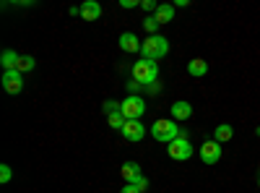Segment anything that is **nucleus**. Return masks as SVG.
Instances as JSON below:
<instances>
[{
  "instance_id": "obj_1",
  "label": "nucleus",
  "mask_w": 260,
  "mask_h": 193,
  "mask_svg": "<svg viewBox=\"0 0 260 193\" xmlns=\"http://www.w3.org/2000/svg\"><path fill=\"white\" fill-rule=\"evenodd\" d=\"M169 52V42H167V37H161V34H154V37H148V39H143V45H141V55H143V60H161L164 55Z\"/></svg>"
},
{
  "instance_id": "obj_2",
  "label": "nucleus",
  "mask_w": 260,
  "mask_h": 193,
  "mask_svg": "<svg viewBox=\"0 0 260 193\" xmlns=\"http://www.w3.org/2000/svg\"><path fill=\"white\" fill-rule=\"evenodd\" d=\"M133 78L141 84V87H151V84H156V78H159V66L154 60H138V63H133Z\"/></svg>"
},
{
  "instance_id": "obj_3",
  "label": "nucleus",
  "mask_w": 260,
  "mask_h": 193,
  "mask_svg": "<svg viewBox=\"0 0 260 193\" xmlns=\"http://www.w3.org/2000/svg\"><path fill=\"white\" fill-rule=\"evenodd\" d=\"M151 136L159 144H172L175 139H180V125L175 120H156L151 125Z\"/></svg>"
},
{
  "instance_id": "obj_4",
  "label": "nucleus",
  "mask_w": 260,
  "mask_h": 193,
  "mask_svg": "<svg viewBox=\"0 0 260 193\" xmlns=\"http://www.w3.org/2000/svg\"><path fill=\"white\" fill-rule=\"evenodd\" d=\"M167 154L172 157V159H177V162H185V159H190L192 157V146H190V141H187V133L182 131L180 133V139H175L169 146H167Z\"/></svg>"
},
{
  "instance_id": "obj_5",
  "label": "nucleus",
  "mask_w": 260,
  "mask_h": 193,
  "mask_svg": "<svg viewBox=\"0 0 260 193\" xmlns=\"http://www.w3.org/2000/svg\"><path fill=\"white\" fill-rule=\"evenodd\" d=\"M122 118L125 120H141V115L146 113V104H143V99L136 94V97H127L125 102H122Z\"/></svg>"
},
{
  "instance_id": "obj_6",
  "label": "nucleus",
  "mask_w": 260,
  "mask_h": 193,
  "mask_svg": "<svg viewBox=\"0 0 260 193\" xmlns=\"http://www.w3.org/2000/svg\"><path fill=\"white\" fill-rule=\"evenodd\" d=\"M3 89L8 94H18L24 89V76H21V71H6L3 73Z\"/></svg>"
},
{
  "instance_id": "obj_7",
  "label": "nucleus",
  "mask_w": 260,
  "mask_h": 193,
  "mask_svg": "<svg viewBox=\"0 0 260 193\" xmlns=\"http://www.w3.org/2000/svg\"><path fill=\"white\" fill-rule=\"evenodd\" d=\"M201 159L206 164H216V162L221 159V144L219 141H206L201 146Z\"/></svg>"
},
{
  "instance_id": "obj_8",
  "label": "nucleus",
  "mask_w": 260,
  "mask_h": 193,
  "mask_svg": "<svg viewBox=\"0 0 260 193\" xmlns=\"http://www.w3.org/2000/svg\"><path fill=\"white\" fill-rule=\"evenodd\" d=\"M122 136H125L127 141H141V139L146 136V128L141 125V120H125Z\"/></svg>"
},
{
  "instance_id": "obj_9",
  "label": "nucleus",
  "mask_w": 260,
  "mask_h": 193,
  "mask_svg": "<svg viewBox=\"0 0 260 193\" xmlns=\"http://www.w3.org/2000/svg\"><path fill=\"white\" fill-rule=\"evenodd\" d=\"M141 45H143V42H141L133 32L120 34V50H125V52H138V50H141Z\"/></svg>"
},
{
  "instance_id": "obj_10",
  "label": "nucleus",
  "mask_w": 260,
  "mask_h": 193,
  "mask_svg": "<svg viewBox=\"0 0 260 193\" xmlns=\"http://www.w3.org/2000/svg\"><path fill=\"white\" fill-rule=\"evenodd\" d=\"M102 16V6L96 3V0H86V3L81 6V18L83 21H99Z\"/></svg>"
},
{
  "instance_id": "obj_11",
  "label": "nucleus",
  "mask_w": 260,
  "mask_h": 193,
  "mask_svg": "<svg viewBox=\"0 0 260 193\" xmlns=\"http://www.w3.org/2000/svg\"><path fill=\"white\" fill-rule=\"evenodd\" d=\"M192 115V104L190 102H175L172 104V120H187Z\"/></svg>"
},
{
  "instance_id": "obj_12",
  "label": "nucleus",
  "mask_w": 260,
  "mask_h": 193,
  "mask_svg": "<svg viewBox=\"0 0 260 193\" xmlns=\"http://www.w3.org/2000/svg\"><path fill=\"white\" fill-rule=\"evenodd\" d=\"M0 63H3L6 71H18V63H21V55L16 50H3V55H0Z\"/></svg>"
},
{
  "instance_id": "obj_13",
  "label": "nucleus",
  "mask_w": 260,
  "mask_h": 193,
  "mask_svg": "<svg viewBox=\"0 0 260 193\" xmlns=\"http://www.w3.org/2000/svg\"><path fill=\"white\" fill-rule=\"evenodd\" d=\"M187 73H190V76H195V78L206 76V73H208V63H206L203 58H192V60L187 63Z\"/></svg>"
},
{
  "instance_id": "obj_14",
  "label": "nucleus",
  "mask_w": 260,
  "mask_h": 193,
  "mask_svg": "<svg viewBox=\"0 0 260 193\" xmlns=\"http://www.w3.org/2000/svg\"><path fill=\"white\" fill-rule=\"evenodd\" d=\"M120 173H122V178H125V183H133L138 175H141V167L136 164V162H125L122 167H120Z\"/></svg>"
},
{
  "instance_id": "obj_15",
  "label": "nucleus",
  "mask_w": 260,
  "mask_h": 193,
  "mask_svg": "<svg viewBox=\"0 0 260 193\" xmlns=\"http://www.w3.org/2000/svg\"><path fill=\"white\" fill-rule=\"evenodd\" d=\"M234 136V128L232 125H216V131H213V141H219V144H226L229 139Z\"/></svg>"
},
{
  "instance_id": "obj_16",
  "label": "nucleus",
  "mask_w": 260,
  "mask_h": 193,
  "mask_svg": "<svg viewBox=\"0 0 260 193\" xmlns=\"http://www.w3.org/2000/svg\"><path fill=\"white\" fill-rule=\"evenodd\" d=\"M175 18V6H159L156 8V21L159 24H169Z\"/></svg>"
},
{
  "instance_id": "obj_17",
  "label": "nucleus",
  "mask_w": 260,
  "mask_h": 193,
  "mask_svg": "<svg viewBox=\"0 0 260 193\" xmlns=\"http://www.w3.org/2000/svg\"><path fill=\"white\" fill-rule=\"evenodd\" d=\"M34 66H37V60H34L31 55H21V63H18V71H21V73L34 71Z\"/></svg>"
},
{
  "instance_id": "obj_18",
  "label": "nucleus",
  "mask_w": 260,
  "mask_h": 193,
  "mask_svg": "<svg viewBox=\"0 0 260 193\" xmlns=\"http://www.w3.org/2000/svg\"><path fill=\"white\" fill-rule=\"evenodd\" d=\"M143 29L148 32V37H154V34H156V29H159V21H156V16H148V18L143 21Z\"/></svg>"
},
{
  "instance_id": "obj_19",
  "label": "nucleus",
  "mask_w": 260,
  "mask_h": 193,
  "mask_svg": "<svg viewBox=\"0 0 260 193\" xmlns=\"http://www.w3.org/2000/svg\"><path fill=\"white\" fill-rule=\"evenodd\" d=\"M107 120H110V125H112V128L122 131V125H125V118H122V113H112V115H107Z\"/></svg>"
},
{
  "instance_id": "obj_20",
  "label": "nucleus",
  "mask_w": 260,
  "mask_h": 193,
  "mask_svg": "<svg viewBox=\"0 0 260 193\" xmlns=\"http://www.w3.org/2000/svg\"><path fill=\"white\" fill-rule=\"evenodd\" d=\"M120 110H122V102H115V99L104 102V113H107V115H112V113H120Z\"/></svg>"
},
{
  "instance_id": "obj_21",
  "label": "nucleus",
  "mask_w": 260,
  "mask_h": 193,
  "mask_svg": "<svg viewBox=\"0 0 260 193\" xmlns=\"http://www.w3.org/2000/svg\"><path fill=\"white\" fill-rule=\"evenodd\" d=\"M11 178H13V170L8 164H0V183H11Z\"/></svg>"
},
{
  "instance_id": "obj_22",
  "label": "nucleus",
  "mask_w": 260,
  "mask_h": 193,
  "mask_svg": "<svg viewBox=\"0 0 260 193\" xmlns=\"http://www.w3.org/2000/svg\"><path fill=\"white\" fill-rule=\"evenodd\" d=\"M141 8H143V11H154V13H156V8H159V6L154 3V0H141Z\"/></svg>"
},
{
  "instance_id": "obj_23",
  "label": "nucleus",
  "mask_w": 260,
  "mask_h": 193,
  "mask_svg": "<svg viewBox=\"0 0 260 193\" xmlns=\"http://www.w3.org/2000/svg\"><path fill=\"white\" fill-rule=\"evenodd\" d=\"M133 185H138L141 190H146V188H148V178H143V175H138V178L133 180Z\"/></svg>"
},
{
  "instance_id": "obj_24",
  "label": "nucleus",
  "mask_w": 260,
  "mask_h": 193,
  "mask_svg": "<svg viewBox=\"0 0 260 193\" xmlns=\"http://www.w3.org/2000/svg\"><path fill=\"white\" fill-rule=\"evenodd\" d=\"M120 193H143V190H141L138 185H133V183H125V188H122Z\"/></svg>"
},
{
  "instance_id": "obj_25",
  "label": "nucleus",
  "mask_w": 260,
  "mask_h": 193,
  "mask_svg": "<svg viewBox=\"0 0 260 193\" xmlns=\"http://www.w3.org/2000/svg\"><path fill=\"white\" fill-rule=\"evenodd\" d=\"M127 89H130V97H136V92L141 89V84H138V81L133 78V81H130V84H127Z\"/></svg>"
},
{
  "instance_id": "obj_26",
  "label": "nucleus",
  "mask_w": 260,
  "mask_h": 193,
  "mask_svg": "<svg viewBox=\"0 0 260 193\" xmlns=\"http://www.w3.org/2000/svg\"><path fill=\"white\" fill-rule=\"evenodd\" d=\"M120 6H122V8H136L138 0H120Z\"/></svg>"
},
{
  "instance_id": "obj_27",
  "label": "nucleus",
  "mask_w": 260,
  "mask_h": 193,
  "mask_svg": "<svg viewBox=\"0 0 260 193\" xmlns=\"http://www.w3.org/2000/svg\"><path fill=\"white\" fill-rule=\"evenodd\" d=\"M175 6H177V8H187V6H190V0H177Z\"/></svg>"
},
{
  "instance_id": "obj_28",
  "label": "nucleus",
  "mask_w": 260,
  "mask_h": 193,
  "mask_svg": "<svg viewBox=\"0 0 260 193\" xmlns=\"http://www.w3.org/2000/svg\"><path fill=\"white\" fill-rule=\"evenodd\" d=\"M257 185H260V178H257Z\"/></svg>"
}]
</instances>
